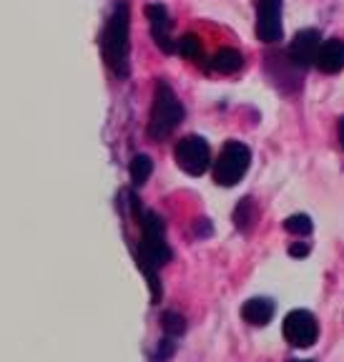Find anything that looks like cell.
I'll return each instance as SVG.
<instances>
[{"label":"cell","mask_w":344,"mask_h":362,"mask_svg":"<svg viewBox=\"0 0 344 362\" xmlns=\"http://www.w3.org/2000/svg\"><path fill=\"white\" fill-rule=\"evenodd\" d=\"M171 259V249L164 237V219L153 211H146L141 216V247H138V264H141L143 274L148 277V284L153 289V300L161 297V287H158L156 269L164 267Z\"/></svg>","instance_id":"6da1fadb"},{"label":"cell","mask_w":344,"mask_h":362,"mask_svg":"<svg viewBox=\"0 0 344 362\" xmlns=\"http://www.w3.org/2000/svg\"><path fill=\"white\" fill-rule=\"evenodd\" d=\"M129 3H116L103 30L101 48L108 68L116 76H129Z\"/></svg>","instance_id":"7a4b0ae2"},{"label":"cell","mask_w":344,"mask_h":362,"mask_svg":"<svg viewBox=\"0 0 344 362\" xmlns=\"http://www.w3.org/2000/svg\"><path fill=\"white\" fill-rule=\"evenodd\" d=\"M184 121V106L176 98L174 88L166 81H158L156 93H153L151 121H148V134L153 139H166L176 126Z\"/></svg>","instance_id":"3957f363"},{"label":"cell","mask_w":344,"mask_h":362,"mask_svg":"<svg viewBox=\"0 0 344 362\" xmlns=\"http://www.w3.org/2000/svg\"><path fill=\"white\" fill-rule=\"evenodd\" d=\"M249 164H251V151L249 146H244L242 141H229L224 144L219 158L214 164V179L221 187H234L244 179Z\"/></svg>","instance_id":"277c9868"},{"label":"cell","mask_w":344,"mask_h":362,"mask_svg":"<svg viewBox=\"0 0 344 362\" xmlns=\"http://www.w3.org/2000/svg\"><path fill=\"white\" fill-rule=\"evenodd\" d=\"M284 337L292 347H312L319 337V325H316V317L307 310H294L284 317Z\"/></svg>","instance_id":"5b68a950"},{"label":"cell","mask_w":344,"mask_h":362,"mask_svg":"<svg viewBox=\"0 0 344 362\" xmlns=\"http://www.w3.org/2000/svg\"><path fill=\"white\" fill-rule=\"evenodd\" d=\"M176 164L191 176H201L211 164L209 144L201 136H186L176 144Z\"/></svg>","instance_id":"8992f818"},{"label":"cell","mask_w":344,"mask_h":362,"mask_svg":"<svg viewBox=\"0 0 344 362\" xmlns=\"http://www.w3.org/2000/svg\"><path fill=\"white\" fill-rule=\"evenodd\" d=\"M256 35L261 43L282 40V0H256Z\"/></svg>","instance_id":"52a82bcc"},{"label":"cell","mask_w":344,"mask_h":362,"mask_svg":"<svg viewBox=\"0 0 344 362\" xmlns=\"http://www.w3.org/2000/svg\"><path fill=\"white\" fill-rule=\"evenodd\" d=\"M319 48H322V35H319V30L304 28L292 38L287 56L297 68H309V66H316Z\"/></svg>","instance_id":"ba28073f"},{"label":"cell","mask_w":344,"mask_h":362,"mask_svg":"<svg viewBox=\"0 0 344 362\" xmlns=\"http://www.w3.org/2000/svg\"><path fill=\"white\" fill-rule=\"evenodd\" d=\"M146 18H148V23H151V33L158 48L164 53H174L176 45L171 43V35H169V30H171L169 11H166L161 3H151V6H146Z\"/></svg>","instance_id":"9c48e42d"},{"label":"cell","mask_w":344,"mask_h":362,"mask_svg":"<svg viewBox=\"0 0 344 362\" xmlns=\"http://www.w3.org/2000/svg\"><path fill=\"white\" fill-rule=\"evenodd\" d=\"M316 68L322 74H339L344 68V40H324L322 48H319V56H316Z\"/></svg>","instance_id":"30bf717a"},{"label":"cell","mask_w":344,"mask_h":362,"mask_svg":"<svg viewBox=\"0 0 344 362\" xmlns=\"http://www.w3.org/2000/svg\"><path fill=\"white\" fill-rule=\"evenodd\" d=\"M242 317H244V322L261 327V325H266L271 317H274V302L266 300V297H254V300L244 302Z\"/></svg>","instance_id":"8fae6325"},{"label":"cell","mask_w":344,"mask_h":362,"mask_svg":"<svg viewBox=\"0 0 344 362\" xmlns=\"http://www.w3.org/2000/svg\"><path fill=\"white\" fill-rule=\"evenodd\" d=\"M242 63H244L242 53L234 51V48H221V51L211 58V68L219 71V74H237L239 68H242Z\"/></svg>","instance_id":"7c38bea8"},{"label":"cell","mask_w":344,"mask_h":362,"mask_svg":"<svg viewBox=\"0 0 344 362\" xmlns=\"http://www.w3.org/2000/svg\"><path fill=\"white\" fill-rule=\"evenodd\" d=\"M234 221H237V226L242 229V232H249V229L254 226L256 209H254V202H251V199H242V202H239L237 211H234Z\"/></svg>","instance_id":"4fadbf2b"},{"label":"cell","mask_w":344,"mask_h":362,"mask_svg":"<svg viewBox=\"0 0 344 362\" xmlns=\"http://www.w3.org/2000/svg\"><path fill=\"white\" fill-rule=\"evenodd\" d=\"M151 171H153V161L148 156H143V153H138V156L131 161V181H134L136 187L146 184Z\"/></svg>","instance_id":"5bb4252c"},{"label":"cell","mask_w":344,"mask_h":362,"mask_svg":"<svg viewBox=\"0 0 344 362\" xmlns=\"http://www.w3.org/2000/svg\"><path fill=\"white\" fill-rule=\"evenodd\" d=\"M284 229L292 234H299V237H304V234H312V229H314V224H312V219L307 214H294L289 216L287 221H284Z\"/></svg>","instance_id":"9a60e30c"},{"label":"cell","mask_w":344,"mask_h":362,"mask_svg":"<svg viewBox=\"0 0 344 362\" xmlns=\"http://www.w3.org/2000/svg\"><path fill=\"white\" fill-rule=\"evenodd\" d=\"M176 51L184 58H198L201 56V43H198L196 35H184V38L176 43Z\"/></svg>","instance_id":"2e32d148"},{"label":"cell","mask_w":344,"mask_h":362,"mask_svg":"<svg viewBox=\"0 0 344 362\" xmlns=\"http://www.w3.org/2000/svg\"><path fill=\"white\" fill-rule=\"evenodd\" d=\"M164 332L169 334V337H179L184 329H186V325H184V317L176 315V312H166L164 315Z\"/></svg>","instance_id":"e0dca14e"},{"label":"cell","mask_w":344,"mask_h":362,"mask_svg":"<svg viewBox=\"0 0 344 362\" xmlns=\"http://www.w3.org/2000/svg\"><path fill=\"white\" fill-rule=\"evenodd\" d=\"M289 255L292 257H307L309 255V244H292V247H289Z\"/></svg>","instance_id":"ac0fdd59"},{"label":"cell","mask_w":344,"mask_h":362,"mask_svg":"<svg viewBox=\"0 0 344 362\" xmlns=\"http://www.w3.org/2000/svg\"><path fill=\"white\" fill-rule=\"evenodd\" d=\"M337 134H339V141H342V148H344V119H339Z\"/></svg>","instance_id":"d6986e66"},{"label":"cell","mask_w":344,"mask_h":362,"mask_svg":"<svg viewBox=\"0 0 344 362\" xmlns=\"http://www.w3.org/2000/svg\"><path fill=\"white\" fill-rule=\"evenodd\" d=\"M292 362H309V360H292Z\"/></svg>","instance_id":"ffe728a7"}]
</instances>
